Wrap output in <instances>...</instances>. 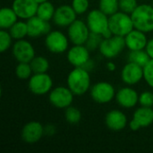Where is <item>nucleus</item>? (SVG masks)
Segmentation results:
<instances>
[{
  "mask_svg": "<svg viewBox=\"0 0 153 153\" xmlns=\"http://www.w3.org/2000/svg\"><path fill=\"white\" fill-rule=\"evenodd\" d=\"M126 47L125 37L113 35L108 39H103L100 45V51L103 56L107 58H113L118 56Z\"/></svg>",
  "mask_w": 153,
  "mask_h": 153,
  "instance_id": "20e7f679",
  "label": "nucleus"
},
{
  "mask_svg": "<svg viewBox=\"0 0 153 153\" xmlns=\"http://www.w3.org/2000/svg\"><path fill=\"white\" fill-rule=\"evenodd\" d=\"M44 134L43 126L39 122L31 121L24 125L21 132V136L24 143L32 144L38 143Z\"/></svg>",
  "mask_w": 153,
  "mask_h": 153,
  "instance_id": "f8f14e48",
  "label": "nucleus"
},
{
  "mask_svg": "<svg viewBox=\"0 0 153 153\" xmlns=\"http://www.w3.org/2000/svg\"><path fill=\"white\" fill-rule=\"evenodd\" d=\"M39 4L35 0H14L12 8L21 19H30L37 14Z\"/></svg>",
  "mask_w": 153,
  "mask_h": 153,
  "instance_id": "4468645a",
  "label": "nucleus"
},
{
  "mask_svg": "<svg viewBox=\"0 0 153 153\" xmlns=\"http://www.w3.org/2000/svg\"><path fill=\"white\" fill-rule=\"evenodd\" d=\"M45 44L50 52L55 54H61L67 49L68 39L66 36L61 31L53 30L47 34Z\"/></svg>",
  "mask_w": 153,
  "mask_h": 153,
  "instance_id": "9d476101",
  "label": "nucleus"
},
{
  "mask_svg": "<svg viewBox=\"0 0 153 153\" xmlns=\"http://www.w3.org/2000/svg\"><path fill=\"white\" fill-rule=\"evenodd\" d=\"M137 6V0H119V9L128 14H131Z\"/></svg>",
  "mask_w": 153,
  "mask_h": 153,
  "instance_id": "2f4dec72",
  "label": "nucleus"
},
{
  "mask_svg": "<svg viewBox=\"0 0 153 153\" xmlns=\"http://www.w3.org/2000/svg\"><path fill=\"white\" fill-rule=\"evenodd\" d=\"M134 119H135L141 127H148L153 123V109L150 107H141L134 113Z\"/></svg>",
  "mask_w": 153,
  "mask_h": 153,
  "instance_id": "412c9836",
  "label": "nucleus"
},
{
  "mask_svg": "<svg viewBox=\"0 0 153 153\" xmlns=\"http://www.w3.org/2000/svg\"><path fill=\"white\" fill-rule=\"evenodd\" d=\"M152 6H153V0H152Z\"/></svg>",
  "mask_w": 153,
  "mask_h": 153,
  "instance_id": "a19ab883",
  "label": "nucleus"
},
{
  "mask_svg": "<svg viewBox=\"0 0 153 153\" xmlns=\"http://www.w3.org/2000/svg\"><path fill=\"white\" fill-rule=\"evenodd\" d=\"M91 96L94 101L100 104L110 102L115 97L114 87L107 82H100L91 89Z\"/></svg>",
  "mask_w": 153,
  "mask_h": 153,
  "instance_id": "1a4fd4ad",
  "label": "nucleus"
},
{
  "mask_svg": "<svg viewBox=\"0 0 153 153\" xmlns=\"http://www.w3.org/2000/svg\"><path fill=\"white\" fill-rule=\"evenodd\" d=\"M12 36L9 33V31H6L5 30H0V51L4 53L12 45Z\"/></svg>",
  "mask_w": 153,
  "mask_h": 153,
  "instance_id": "c756f323",
  "label": "nucleus"
},
{
  "mask_svg": "<svg viewBox=\"0 0 153 153\" xmlns=\"http://www.w3.org/2000/svg\"><path fill=\"white\" fill-rule=\"evenodd\" d=\"M67 60L74 67H84L90 61L89 49L83 45H74L67 53Z\"/></svg>",
  "mask_w": 153,
  "mask_h": 153,
  "instance_id": "ddd939ff",
  "label": "nucleus"
},
{
  "mask_svg": "<svg viewBox=\"0 0 153 153\" xmlns=\"http://www.w3.org/2000/svg\"><path fill=\"white\" fill-rule=\"evenodd\" d=\"M65 120L71 124V125H76L78 124L81 119H82V114L81 111L73 106H69L68 108H66L65 112Z\"/></svg>",
  "mask_w": 153,
  "mask_h": 153,
  "instance_id": "cd10ccee",
  "label": "nucleus"
},
{
  "mask_svg": "<svg viewBox=\"0 0 153 153\" xmlns=\"http://www.w3.org/2000/svg\"><path fill=\"white\" fill-rule=\"evenodd\" d=\"M152 58L144 49L140 50H131L128 56V62L134 63L142 67H144Z\"/></svg>",
  "mask_w": 153,
  "mask_h": 153,
  "instance_id": "5701e85b",
  "label": "nucleus"
},
{
  "mask_svg": "<svg viewBox=\"0 0 153 153\" xmlns=\"http://www.w3.org/2000/svg\"><path fill=\"white\" fill-rule=\"evenodd\" d=\"M105 124L108 129L114 132L123 130L127 125L126 116L120 110H110L105 117Z\"/></svg>",
  "mask_w": 153,
  "mask_h": 153,
  "instance_id": "a211bd4d",
  "label": "nucleus"
},
{
  "mask_svg": "<svg viewBox=\"0 0 153 153\" xmlns=\"http://www.w3.org/2000/svg\"><path fill=\"white\" fill-rule=\"evenodd\" d=\"M67 86L77 96L83 95L90 89L91 77L88 70L82 67H75L67 76Z\"/></svg>",
  "mask_w": 153,
  "mask_h": 153,
  "instance_id": "f257e3e1",
  "label": "nucleus"
},
{
  "mask_svg": "<svg viewBox=\"0 0 153 153\" xmlns=\"http://www.w3.org/2000/svg\"><path fill=\"white\" fill-rule=\"evenodd\" d=\"M90 33L88 25L81 20H75L68 26V38L74 45H84Z\"/></svg>",
  "mask_w": 153,
  "mask_h": 153,
  "instance_id": "39448f33",
  "label": "nucleus"
},
{
  "mask_svg": "<svg viewBox=\"0 0 153 153\" xmlns=\"http://www.w3.org/2000/svg\"><path fill=\"white\" fill-rule=\"evenodd\" d=\"M13 55L19 63H30L35 57V49L29 41L19 39L13 46Z\"/></svg>",
  "mask_w": 153,
  "mask_h": 153,
  "instance_id": "9b49d317",
  "label": "nucleus"
},
{
  "mask_svg": "<svg viewBox=\"0 0 153 153\" xmlns=\"http://www.w3.org/2000/svg\"><path fill=\"white\" fill-rule=\"evenodd\" d=\"M55 7L54 5L49 2H44L41 4H39L38 6V11H37V16H39V18L45 20V21H50L51 19H53L54 14H55Z\"/></svg>",
  "mask_w": 153,
  "mask_h": 153,
  "instance_id": "b1692460",
  "label": "nucleus"
},
{
  "mask_svg": "<svg viewBox=\"0 0 153 153\" xmlns=\"http://www.w3.org/2000/svg\"><path fill=\"white\" fill-rule=\"evenodd\" d=\"M55 126H53L52 125H48L46 127H44V133L48 135H52L55 134Z\"/></svg>",
  "mask_w": 153,
  "mask_h": 153,
  "instance_id": "4c0bfd02",
  "label": "nucleus"
},
{
  "mask_svg": "<svg viewBox=\"0 0 153 153\" xmlns=\"http://www.w3.org/2000/svg\"><path fill=\"white\" fill-rule=\"evenodd\" d=\"M19 18L13 8L3 7L0 10V28L2 30L10 29Z\"/></svg>",
  "mask_w": 153,
  "mask_h": 153,
  "instance_id": "4be33fe9",
  "label": "nucleus"
},
{
  "mask_svg": "<svg viewBox=\"0 0 153 153\" xmlns=\"http://www.w3.org/2000/svg\"><path fill=\"white\" fill-rule=\"evenodd\" d=\"M30 65L31 66L33 74L47 73L49 68V62L44 56H35L30 62Z\"/></svg>",
  "mask_w": 153,
  "mask_h": 153,
  "instance_id": "a878e982",
  "label": "nucleus"
},
{
  "mask_svg": "<svg viewBox=\"0 0 153 153\" xmlns=\"http://www.w3.org/2000/svg\"><path fill=\"white\" fill-rule=\"evenodd\" d=\"M74 93L67 87L59 86L53 89L49 93L50 103L57 108H66L74 100Z\"/></svg>",
  "mask_w": 153,
  "mask_h": 153,
  "instance_id": "6e6552de",
  "label": "nucleus"
},
{
  "mask_svg": "<svg viewBox=\"0 0 153 153\" xmlns=\"http://www.w3.org/2000/svg\"><path fill=\"white\" fill-rule=\"evenodd\" d=\"M139 102L143 107L153 106V93L151 91H144L139 96Z\"/></svg>",
  "mask_w": 153,
  "mask_h": 153,
  "instance_id": "f704fd0d",
  "label": "nucleus"
},
{
  "mask_svg": "<svg viewBox=\"0 0 153 153\" xmlns=\"http://www.w3.org/2000/svg\"><path fill=\"white\" fill-rule=\"evenodd\" d=\"M129 127H130V129L132 130V131H137V130H139L140 128H142L141 127V126L139 125V123L135 120V119H132L131 120V122L129 123Z\"/></svg>",
  "mask_w": 153,
  "mask_h": 153,
  "instance_id": "e433bc0d",
  "label": "nucleus"
},
{
  "mask_svg": "<svg viewBox=\"0 0 153 153\" xmlns=\"http://www.w3.org/2000/svg\"><path fill=\"white\" fill-rule=\"evenodd\" d=\"M121 78L123 82L128 85H134L143 78V67L128 62L121 72Z\"/></svg>",
  "mask_w": 153,
  "mask_h": 153,
  "instance_id": "2eb2a0df",
  "label": "nucleus"
},
{
  "mask_svg": "<svg viewBox=\"0 0 153 153\" xmlns=\"http://www.w3.org/2000/svg\"><path fill=\"white\" fill-rule=\"evenodd\" d=\"M87 25L91 32L102 35L108 29V18L100 9H94L88 13Z\"/></svg>",
  "mask_w": 153,
  "mask_h": 153,
  "instance_id": "0eeeda50",
  "label": "nucleus"
},
{
  "mask_svg": "<svg viewBox=\"0 0 153 153\" xmlns=\"http://www.w3.org/2000/svg\"><path fill=\"white\" fill-rule=\"evenodd\" d=\"M76 14L72 5H61L56 9L53 21L57 26L66 27L76 20Z\"/></svg>",
  "mask_w": 153,
  "mask_h": 153,
  "instance_id": "dca6fc26",
  "label": "nucleus"
},
{
  "mask_svg": "<svg viewBox=\"0 0 153 153\" xmlns=\"http://www.w3.org/2000/svg\"><path fill=\"white\" fill-rule=\"evenodd\" d=\"M146 52L148 53V55L150 56V57L153 59V39H152L151 40H149L147 42L146 48H145Z\"/></svg>",
  "mask_w": 153,
  "mask_h": 153,
  "instance_id": "c9c22d12",
  "label": "nucleus"
},
{
  "mask_svg": "<svg viewBox=\"0 0 153 153\" xmlns=\"http://www.w3.org/2000/svg\"><path fill=\"white\" fill-rule=\"evenodd\" d=\"M32 69L30 63H19L15 68V74L21 80H26L30 78Z\"/></svg>",
  "mask_w": 153,
  "mask_h": 153,
  "instance_id": "c85d7f7f",
  "label": "nucleus"
},
{
  "mask_svg": "<svg viewBox=\"0 0 153 153\" xmlns=\"http://www.w3.org/2000/svg\"><path fill=\"white\" fill-rule=\"evenodd\" d=\"M103 40V37L100 34L91 32L90 33V36L88 38V40L86 41V47L89 50H94L97 48H100V45L101 41Z\"/></svg>",
  "mask_w": 153,
  "mask_h": 153,
  "instance_id": "7c9ffc66",
  "label": "nucleus"
},
{
  "mask_svg": "<svg viewBox=\"0 0 153 153\" xmlns=\"http://www.w3.org/2000/svg\"><path fill=\"white\" fill-rule=\"evenodd\" d=\"M116 100L119 106L126 108H131L136 106L139 101V95L134 89L126 87L117 91L116 94Z\"/></svg>",
  "mask_w": 153,
  "mask_h": 153,
  "instance_id": "6ab92c4d",
  "label": "nucleus"
},
{
  "mask_svg": "<svg viewBox=\"0 0 153 153\" xmlns=\"http://www.w3.org/2000/svg\"><path fill=\"white\" fill-rule=\"evenodd\" d=\"M108 28L114 35L126 37L134 29V26L131 15L121 11L108 17Z\"/></svg>",
  "mask_w": 153,
  "mask_h": 153,
  "instance_id": "7ed1b4c3",
  "label": "nucleus"
},
{
  "mask_svg": "<svg viewBox=\"0 0 153 153\" xmlns=\"http://www.w3.org/2000/svg\"><path fill=\"white\" fill-rule=\"evenodd\" d=\"M100 9L107 15L116 13L119 9V0H100Z\"/></svg>",
  "mask_w": 153,
  "mask_h": 153,
  "instance_id": "bb28decb",
  "label": "nucleus"
},
{
  "mask_svg": "<svg viewBox=\"0 0 153 153\" xmlns=\"http://www.w3.org/2000/svg\"><path fill=\"white\" fill-rule=\"evenodd\" d=\"M9 33L11 34L12 38L19 40L22 39L25 36H28V27L27 22H16L10 29Z\"/></svg>",
  "mask_w": 153,
  "mask_h": 153,
  "instance_id": "393cba45",
  "label": "nucleus"
},
{
  "mask_svg": "<svg viewBox=\"0 0 153 153\" xmlns=\"http://www.w3.org/2000/svg\"><path fill=\"white\" fill-rule=\"evenodd\" d=\"M52 85V79L47 73L34 74L29 80V90L35 95H44L49 92Z\"/></svg>",
  "mask_w": 153,
  "mask_h": 153,
  "instance_id": "423d86ee",
  "label": "nucleus"
},
{
  "mask_svg": "<svg viewBox=\"0 0 153 153\" xmlns=\"http://www.w3.org/2000/svg\"><path fill=\"white\" fill-rule=\"evenodd\" d=\"M126 45L130 50H140L144 49L147 45V38L145 32L139 30L134 29L126 37Z\"/></svg>",
  "mask_w": 153,
  "mask_h": 153,
  "instance_id": "aec40b11",
  "label": "nucleus"
},
{
  "mask_svg": "<svg viewBox=\"0 0 153 153\" xmlns=\"http://www.w3.org/2000/svg\"><path fill=\"white\" fill-rule=\"evenodd\" d=\"M107 69L108 71H110V72L115 71L116 70V65H115V63L114 62H111V61L108 62L107 63Z\"/></svg>",
  "mask_w": 153,
  "mask_h": 153,
  "instance_id": "58836bf2",
  "label": "nucleus"
},
{
  "mask_svg": "<svg viewBox=\"0 0 153 153\" xmlns=\"http://www.w3.org/2000/svg\"><path fill=\"white\" fill-rule=\"evenodd\" d=\"M38 4H41V3H44V2H47L48 0H35Z\"/></svg>",
  "mask_w": 153,
  "mask_h": 153,
  "instance_id": "ea45409f",
  "label": "nucleus"
},
{
  "mask_svg": "<svg viewBox=\"0 0 153 153\" xmlns=\"http://www.w3.org/2000/svg\"><path fill=\"white\" fill-rule=\"evenodd\" d=\"M28 36L31 38L39 37L50 32L51 26L48 21H45L39 16L35 15L27 20Z\"/></svg>",
  "mask_w": 153,
  "mask_h": 153,
  "instance_id": "f3484780",
  "label": "nucleus"
},
{
  "mask_svg": "<svg viewBox=\"0 0 153 153\" xmlns=\"http://www.w3.org/2000/svg\"><path fill=\"white\" fill-rule=\"evenodd\" d=\"M143 78L148 85L153 88V59L143 67Z\"/></svg>",
  "mask_w": 153,
  "mask_h": 153,
  "instance_id": "473e14b6",
  "label": "nucleus"
},
{
  "mask_svg": "<svg viewBox=\"0 0 153 153\" xmlns=\"http://www.w3.org/2000/svg\"><path fill=\"white\" fill-rule=\"evenodd\" d=\"M134 29L143 32L153 30V6L149 4H140L130 14Z\"/></svg>",
  "mask_w": 153,
  "mask_h": 153,
  "instance_id": "f03ea898",
  "label": "nucleus"
},
{
  "mask_svg": "<svg viewBox=\"0 0 153 153\" xmlns=\"http://www.w3.org/2000/svg\"><path fill=\"white\" fill-rule=\"evenodd\" d=\"M72 7L77 14H82L89 8V0H73Z\"/></svg>",
  "mask_w": 153,
  "mask_h": 153,
  "instance_id": "72a5a7b5",
  "label": "nucleus"
}]
</instances>
